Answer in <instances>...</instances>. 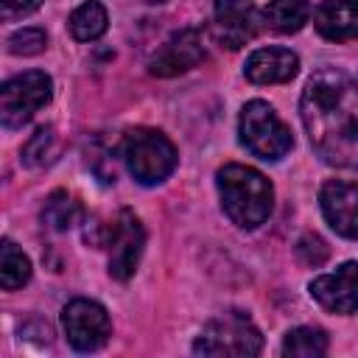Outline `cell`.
Segmentation results:
<instances>
[{
    "mask_svg": "<svg viewBox=\"0 0 358 358\" xmlns=\"http://www.w3.org/2000/svg\"><path fill=\"white\" fill-rule=\"evenodd\" d=\"M299 117L316 157L333 168H358V81L319 67L299 98Z\"/></svg>",
    "mask_w": 358,
    "mask_h": 358,
    "instance_id": "obj_1",
    "label": "cell"
},
{
    "mask_svg": "<svg viewBox=\"0 0 358 358\" xmlns=\"http://www.w3.org/2000/svg\"><path fill=\"white\" fill-rule=\"evenodd\" d=\"M215 185H218L221 207L235 227L255 229L271 215L274 190H271V182L257 168L229 162L218 171Z\"/></svg>",
    "mask_w": 358,
    "mask_h": 358,
    "instance_id": "obj_2",
    "label": "cell"
},
{
    "mask_svg": "<svg viewBox=\"0 0 358 358\" xmlns=\"http://www.w3.org/2000/svg\"><path fill=\"white\" fill-rule=\"evenodd\" d=\"M120 159L140 185H159L176 168V148L159 129H129L120 140Z\"/></svg>",
    "mask_w": 358,
    "mask_h": 358,
    "instance_id": "obj_3",
    "label": "cell"
},
{
    "mask_svg": "<svg viewBox=\"0 0 358 358\" xmlns=\"http://www.w3.org/2000/svg\"><path fill=\"white\" fill-rule=\"evenodd\" d=\"M263 350V336L255 322L243 310H227L210 319L199 338L193 341V352L199 355H238L249 358Z\"/></svg>",
    "mask_w": 358,
    "mask_h": 358,
    "instance_id": "obj_4",
    "label": "cell"
},
{
    "mask_svg": "<svg viewBox=\"0 0 358 358\" xmlns=\"http://www.w3.org/2000/svg\"><path fill=\"white\" fill-rule=\"evenodd\" d=\"M238 131H241V143L255 157H260L266 162L282 159L294 145V137H291L288 126L280 120V115L266 101H249L241 109Z\"/></svg>",
    "mask_w": 358,
    "mask_h": 358,
    "instance_id": "obj_5",
    "label": "cell"
},
{
    "mask_svg": "<svg viewBox=\"0 0 358 358\" xmlns=\"http://www.w3.org/2000/svg\"><path fill=\"white\" fill-rule=\"evenodd\" d=\"M53 95V81L42 70H28L8 78L0 90V120L6 129L25 126Z\"/></svg>",
    "mask_w": 358,
    "mask_h": 358,
    "instance_id": "obj_6",
    "label": "cell"
},
{
    "mask_svg": "<svg viewBox=\"0 0 358 358\" xmlns=\"http://www.w3.org/2000/svg\"><path fill=\"white\" fill-rule=\"evenodd\" d=\"M62 327L67 341L73 344V350L78 352H95L106 344L109 333H112V322L109 313L101 302L95 299H73L64 305L62 310Z\"/></svg>",
    "mask_w": 358,
    "mask_h": 358,
    "instance_id": "obj_7",
    "label": "cell"
},
{
    "mask_svg": "<svg viewBox=\"0 0 358 358\" xmlns=\"http://www.w3.org/2000/svg\"><path fill=\"white\" fill-rule=\"evenodd\" d=\"M106 246H109V274L120 282L134 277L145 246V229L131 210H120L112 218V232Z\"/></svg>",
    "mask_w": 358,
    "mask_h": 358,
    "instance_id": "obj_8",
    "label": "cell"
},
{
    "mask_svg": "<svg viewBox=\"0 0 358 358\" xmlns=\"http://www.w3.org/2000/svg\"><path fill=\"white\" fill-rule=\"evenodd\" d=\"M260 31V14L249 0H215L213 6V39L227 48L238 50L252 42Z\"/></svg>",
    "mask_w": 358,
    "mask_h": 358,
    "instance_id": "obj_9",
    "label": "cell"
},
{
    "mask_svg": "<svg viewBox=\"0 0 358 358\" xmlns=\"http://www.w3.org/2000/svg\"><path fill=\"white\" fill-rule=\"evenodd\" d=\"M204 59V31L201 28H185L176 31L148 62L151 76L168 78L193 70Z\"/></svg>",
    "mask_w": 358,
    "mask_h": 358,
    "instance_id": "obj_10",
    "label": "cell"
},
{
    "mask_svg": "<svg viewBox=\"0 0 358 358\" xmlns=\"http://www.w3.org/2000/svg\"><path fill=\"white\" fill-rule=\"evenodd\" d=\"M310 296L330 313H355L358 310V260L341 263L333 274L310 280Z\"/></svg>",
    "mask_w": 358,
    "mask_h": 358,
    "instance_id": "obj_11",
    "label": "cell"
},
{
    "mask_svg": "<svg viewBox=\"0 0 358 358\" xmlns=\"http://www.w3.org/2000/svg\"><path fill=\"white\" fill-rule=\"evenodd\" d=\"M319 204L324 221L338 235L358 241V185L344 179H330L319 190Z\"/></svg>",
    "mask_w": 358,
    "mask_h": 358,
    "instance_id": "obj_12",
    "label": "cell"
},
{
    "mask_svg": "<svg viewBox=\"0 0 358 358\" xmlns=\"http://www.w3.org/2000/svg\"><path fill=\"white\" fill-rule=\"evenodd\" d=\"M299 70V56L288 48H260L249 53L243 73L252 84H282Z\"/></svg>",
    "mask_w": 358,
    "mask_h": 358,
    "instance_id": "obj_13",
    "label": "cell"
},
{
    "mask_svg": "<svg viewBox=\"0 0 358 358\" xmlns=\"http://www.w3.org/2000/svg\"><path fill=\"white\" fill-rule=\"evenodd\" d=\"M316 31L330 42H347L358 36V0H324L313 11Z\"/></svg>",
    "mask_w": 358,
    "mask_h": 358,
    "instance_id": "obj_14",
    "label": "cell"
},
{
    "mask_svg": "<svg viewBox=\"0 0 358 358\" xmlns=\"http://www.w3.org/2000/svg\"><path fill=\"white\" fill-rule=\"evenodd\" d=\"M310 17L308 0H268L263 8V20L277 34H296Z\"/></svg>",
    "mask_w": 358,
    "mask_h": 358,
    "instance_id": "obj_15",
    "label": "cell"
},
{
    "mask_svg": "<svg viewBox=\"0 0 358 358\" xmlns=\"http://www.w3.org/2000/svg\"><path fill=\"white\" fill-rule=\"evenodd\" d=\"M84 210L78 204L76 196H70L67 190H53L48 199H45V207H42V221L53 229V232H67L70 227H76L81 221Z\"/></svg>",
    "mask_w": 358,
    "mask_h": 358,
    "instance_id": "obj_16",
    "label": "cell"
},
{
    "mask_svg": "<svg viewBox=\"0 0 358 358\" xmlns=\"http://www.w3.org/2000/svg\"><path fill=\"white\" fill-rule=\"evenodd\" d=\"M106 22H109L106 8L98 0H87L70 14V34L78 42H92L106 31Z\"/></svg>",
    "mask_w": 358,
    "mask_h": 358,
    "instance_id": "obj_17",
    "label": "cell"
},
{
    "mask_svg": "<svg viewBox=\"0 0 358 358\" xmlns=\"http://www.w3.org/2000/svg\"><path fill=\"white\" fill-rule=\"evenodd\" d=\"M31 280V260L8 238L0 243V285L6 291L22 288Z\"/></svg>",
    "mask_w": 358,
    "mask_h": 358,
    "instance_id": "obj_18",
    "label": "cell"
},
{
    "mask_svg": "<svg viewBox=\"0 0 358 358\" xmlns=\"http://www.w3.org/2000/svg\"><path fill=\"white\" fill-rule=\"evenodd\" d=\"M327 352V333L322 327H294L288 330L282 341V355H296V358H319Z\"/></svg>",
    "mask_w": 358,
    "mask_h": 358,
    "instance_id": "obj_19",
    "label": "cell"
},
{
    "mask_svg": "<svg viewBox=\"0 0 358 358\" xmlns=\"http://www.w3.org/2000/svg\"><path fill=\"white\" fill-rule=\"evenodd\" d=\"M53 154H56V134H53L50 126H42V129H36V131L31 134V140L22 145L20 159H22V165H28V168H39V165L50 162Z\"/></svg>",
    "mask_w": 358,
    "mask_h": 358,
    "instance_id": "obj_20",
    "label": "cell"
},
{
    "mask_svg": "<svg viewBox=\"0 0 358 358\" xmlns=\"http://www.w3.org/2000/svg\"><path fill=\"white\" fill-rule=\"evenodd\" d=\"M48 45V36L42 28H20L8 36V50L14 56H36Z\"/></svg>",
    "mask_w": 358,
    "mask_h": 358,
    "instance_id": "obj_21",
    "label": "cell"
},
{
    "mask_svg": "<svg viewBox=\"0 0 358 358\" xmlns=\"http://www.w3.org/2000/svg\"><path fill=\"white\" fill-rule=\"evenodd\" d=\"M296 255H299V260L305 266H313L316 268V266H322L327 260V243L319 235H305L296 243Z\"/></svg>",
    "mask_w": 358,
    "mask_h": 358,
    "instance_id": "obj_22",
    "label": "cell"
},
{
    "mask_svg": "<svg viewBox=\"0 0 358 358\" xmlns=\"http://www.w3.org/2000/svg\"><path fill=\"white\" fill-rule=\"evenodd\" d=\"M0 6H3V17L14 20V17H25V14L36 11L42 6V0H0Z\"/></svg>",
    "mask_w": 358,
    "mask_h": 358,
    "instance_id": "obj_23",
    "label": "cell"
},
{
    "mask_svg": "<svg viewBox=\"0 0 358 358\" xmlns=\"http://www.w3.org/2000/svg\"><path fill=\"white\" fill-rule=\"evenodd\" d=\"M145 3H162V0H145Z\"/></svg>",
    "mask_w": 358,
    "mask_h": 358,
    "instance_id": "obj_24",
    "label": "cell"
}]
</instances>
